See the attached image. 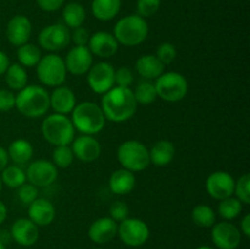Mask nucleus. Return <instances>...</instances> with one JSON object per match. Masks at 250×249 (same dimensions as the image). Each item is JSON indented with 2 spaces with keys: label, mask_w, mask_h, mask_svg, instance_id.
Returning <instances> with one entry per match:
<instances>
[{
  "label": "nucleus",
  "mask_w": 250,
  "mask_h": 249,
  "mask_svg": "<svg viewBox=\"0 0 250 249\" xmlns=\"http://www.w3.org/2000/svg\"><path fill=\"white\" fill-rule=\"evenodd\" d=\"M72 149L73 155L81 161L84 163H92L95 161L100 156L102 153V146L99 142L89 134H82L72 141Z\"/></svg>",
  "instance_id": "17"
},
{
  "label": "nucleus",
  "mask_w": 250,
  "mask_h": 249,
  "mask_svg": "<svg viewBox=\"0 0 250 249\" xmlns=\"http://www.w3.org/2000/svg\"><path fill=\"white\" fill-rule=\"evenodd\" d=\"M97 249H104V248H97Z\"/></svg>",
  "instance_id": "52"
},
{
  "label": "nucleus",
  "mask_w": 250,
  "mask_h": 249,
  "mask_svg": "<svg viewBox=\"0 0 250 249\" xmlns=\"http://www.w3.org/2000/svg\"><path fill=\"white\" fill-rule=\"evenodd\" d=\"M175 146L168 141H159L153 145L149 151L150 163L155 166H166L173 160Z\"/></svg>",
  "instance_id": "26"
},
{
  "label": "nucleus",
  "mask_w": 250,
  "mask_h": 249,
  "mask_svg": "<svg viewBox=\"0 0 250 249\" xmlns=\"http://www.w3.org/2000/svg\"><path fill=\"white\" fill-rule=\"evenodd\" d=\"M136 98L131 88L112 87L102 98L103 112L105 119L112 122H124L133 117L137 111Z\"/></svg>",
  "instance_id": "1"
},
{
  "label": "nucleus",
  "mask_w": 250,
  "mask_h": 249,
  "mask_svg": "<svg viewBox=\"0 0 250 249\" xmlns=\"http://www.w3.org/2000/svg\"><path fill=\"white\" fill-rule=\"evenodd\" d=\"M156 94L165 102H180L188 92V82L183 75L178 72H166L156 78Z\"/></svg>",
  "instance_id": "8"
},
{
  "label": "nucleus",
  "mask_w": 250,
  "mask_h": 249,
  "mask_svg": "<svg viewBox=\"0 0 250 249\" xmlns=\"http://www.w3.org/2000/svg\"><path fill=\"white\" fill-rule=\"evenodd\" d=\"M1 188H2V182L1 180H0V192H1Z\"/></svg>",
  "instance_id": "51"
},
{
  "label": "nucleus",
  "mask_w": 250,
  "mask_h": 249,
  "mask_svg": "<svg viewBox=\"0 0 250 249\" xmlns=\"http://www.w3.org/2000/svg\"><path fill=\"white\" fill-rule=\"evenodd\" d=\"M67 70L65 60L56 54H48L39 60L37 65V76L44 85L59 87L65 82Z\"/></svg>",
  "instance_id": "7"
},
{
  "label": "nucleus",
  "mask_w": 250,
  "mask_h": 249,
  "mask_svg": "<svg viewBox=\"0 0 250 249\" xmlns=\"http://www.w3.org/2000/svg\"><path fill=\"white\" fill-rule=\"evenodd\" d=\"M165 65L155 55H142L136 62V71L146 80H156L164 73Z\"/></svg>",
  "instance_id": "24"
},
{
  "label": "nucleus",
  "mask_w": 250,
  "mask_h": 249,
  "mask_svg": "<svg viewBox=\"0 0 250 249\" xmlns=\"http://www.w3.org/2000/svg\"><path fill=\"white\" fill-rule=\"evenodd\" d=\"M72 121L73 127L81 132L82 134H97L104 128L105 126V115L102 107L93 102H83L81 104H76L75 109L72 110Z\"/></svg>",
  "instance_id": "3"
},
{
  "label": "nucleus",
  "mask_w": 250,
  "mask_h": 249,
  "mask_svg": "<svg viewBox=\"0 0 250 249\" xmlns=\"http://www.w3.org/2000/svg\"><path fill=\"white\" fill-rule=\"evenodd\" d=\"M65 26L68 28H77L83 24L85 20V10L78 2H70L65 6L62 11Z\"/></svg>",
  "instance_id": "29"
},
{
  "label": "nucleus",
  "mask_w": 250,
  "mask_h": 249,
  "mask_svg": "<svg viewBox=\"0 0 250 249\" xmlns=\"http://www.w3.org/2000/svg\"><path fill=\"white\" fill-rule=\"evenodd\" d=\"M49 98H50V107L55 111V114H71L76 106L75 93L65 85L55 87Z\"/></svg>",
  "instance_id": "22"
},
{
  "label": "nucleus",
  "mask_w": 250,
  "mask_h": 249,
  "mask_svg": "<svg viewBox=\"0 0 250 249\" xmlns=\"http://www.w3.org/2000/svg\"><path fill=\"white\" fill-rule=\"evenodd\" d=\"M234 183L236 181L229 172L216 171L207 178L205 187L210 197L216 200H222L232 197L234 192Z\"/></svg>",
  "instance_id": "14"
},
{
  "label": "nucleus",
  "mask_w": 250,
  "mask_h": 249,
  "mask_svg": "<svg viewBox=\"0 0 250 249\" xmlns=\"http://www.w3.org/2000/svg\"><path fill=\"white\" fill-rule=\"evenodd\" d=\"M9 159L17 166H23L31 161L33 156V146L26 139H16L9 146Z\"/></svg>",
  "instance_id": "25"
},
{
  "label": "nucleus",
  "mask_w": 250,
  "mask_h": 249,
  "mask_svg": "<svg viewBox=\"0 0 250 249\" xmlns=\"http://www.w3.org/2000/svg\"><path fill=\"white\" fill-rule=\"evenodd\" d=\"M117 160L122 168L139 172L150 165L149 150L143 143L138 141H126L117 149Z\"/></svg>",
  "instance_id": "6"
},
{
  "label": "nucleus",
  "mask_w": 250,
  "mask_h": 249,
  "mask_svg": "<svg viewBox=\"0 0 250 249\" xmlns=\"http://www.w3.org/2000/svg\"><path fill=\"white\" fill-rule=\"evenodd\" d=\"M148 23L139 15L125 16L115 24L114 37L117 43L125 46H136L146 41L148 37Z\"/></svg>",
  "instance_id": "4"
},
{
  "label": "nucleus",
  "mask_w": 250,
  "mask_h": 249,
  "mask_svg": "<svg viewBox=\"0 0 250 249\" xmlns=\"http://www.w3.org/2000/svg\"><path fill=\"white\" fill-rule=\"evenodd\" d=\"M38 42L39 45L48 51L62 50L71 42L70 29L62 23L46 26L39 33Z\"/></svg>",
  "instance_id": "10"
},
{
  "label": "nucleus",
  "mask_w": 250,
  "mask_h": 249,
  "mask_svg": "<svg viewBox=\"0 0 250 249\" xmlns=\"http://www.w3.org/2000/svg\"><path fill=\"white\" fill-rule=\"evenodd\" d=\"M15 106L23 116L37 119L46 114L50 107V98L41 85H26L16 95Z\"/></svg>",
  "instance_id": "2"
},
{
  "label": "nucleus",
  "mask_w": 250,
  "mask_h": 249,
  "mask_svg": "<svg viewBox=\"0 0 250 249\" xmlns=\"http://www.w3.org/2000/svg\"><path fill=\"white\" fill-rule=\"evenodd\" d=\"M0 249H5V246L1 243V242H0Z\"/></svg>",
  "instance_id": "50"
},
{
  "label": "nucleus",
  "mask_w": 250,
  "mask_h": 249,
  "mask_svg": "<svg viewBox=\"0 0 250 249\" xmlns=\"http://www.w3.org/2000/svg\"><path fill=\"white\" fill-rule=\"evenodd\" d=\"M28 216L37 226H48L55 219V208L50 200L37 198L28 205Z\"/></svg>",
  "instance_id": "21"
},
{
  "label": "nucleus",
  "mask_w": 250,
  "mask_h": 249,
  "mask_svg": "<svg viewBox=\"0 0 250 249\" xmlns=\"http://www.w3.org/2000/svg\"><path fill=\"white\" fill-rule=\"evenodd\" d=\"M88 44H89L88 49L90 53L102 59L111 58L119 50V43L116 38L107 32L100 31L94 33L90 36Z\"/></svg>",
  "instance_id": "19"
},
{
  "label": "nucleus",
  "mask_w": 250,
  "mask_h": 249,
  "mask_svg": "<svg viewBox=\"0 0 250 249\" xmlns=\"http://www.w3.org/2000/svg\"><path fill=\"white\" fill-rule=\"evenodd\" d=\"M5 75V82L11 89L21 90L23 89L28 82V75L26 72V68L20 63H10Z\"/></svg>",
  "instance_id": "28"
},
{
  "label": "nucleus",
  "mask_w": 250,
  "mask_h": 249,
  "mask_svg": "<svg viewBox=\"0 0 250 249\" xmlns=\"http://www.w3.org/2000/svg\"><path fill=\"white\" fill-rule=\"evenodd\" d=\"M63 1H65V0H37L39 7H41L42 10H44V11L48 12L56 11V10L60 9V7L62 6Z\"/></svg>",
  "instance_id": "44"
},
{
  "label": "nucleus",
  "mask_w": 250,
  "mask_h": 249,
  "mask_svg": "<svg viewBox=\"0 0 250 249\" xmlns=\"http://www.w3.org/2000/svg\"><path fill=\"white\" fill-rule=\"evenodd\" d=\"M197 249H212L211 247H208V246H202V247H198Z\"/></svg>",
  "instance_id": "49"
},
{
  "label": "nucleus",
  "mask_w": 250,
  "mask_h": 249,
  "mask_svg": "<svg viewBox=\"0 0 250 249\" xmlns=\"http://www.w3.org/2000/svg\"><path fill=\"white\" fill-rule=\"evenodd\" d=\"M156 58L160 60V62L163 65H168L172 61H175L176 56H177V50H176L175 45L172 43H166L160 44L156 49Z\"/></svg>",
  "instance_id": "37"
},
{
  "label": "nucleus",
  "mask_w": 250,
  "mask_h": 249,
  "mask_svg": "<svg viewBox=\"0 0 250 249\" xmlns=\"http://www.w3.org/2000/svg\"><path fill=\"white\" fill-rule=\"evenodd\" d=\"M16 95L7 89H0V111H9L14 109Z\"/></svg>",
  "instance_id": "42"
},
{
  "label": "nucleus",
  "mask_w": 250,
  "mask_h": 249,
  "mask_svg": "<svg viewBox=\"0 0 250 249\" xmlns=\"http://www.w3.org/2000/svg\"><path fill=\"white\" fill-rule=\"evenodd\" d=\"M192 219L194 224L199 227H212L216 222V215L210 207L204 204H199L193 209Z\"/></svg>",
  "instance_id": "32"
},
{
  "label": "nucleus",
  "mask_w": 250,
  "mask_h": 249,
  "mask_svg": "<svg viewBox=\"0 0 250 249\" xmlns=\"http://www.w3.org/2000/svg\"><path fill=\"white\" fill-rule=\"evenodd\" d=\"M211 239L219 249H237L242 242V233L233 224L222 221L212 226Z\"/></svg>",
  "instance_id": "13"
},
{
  "label": "nucleus",
  "mask_w": 250,
  "mask_h": 249,
  "mask_svg": "<svg viewBox=\"0 0 250 249\" xmlns=\"http://www.w3.org/2000/svg\"><path fill=\"white\" fill-rule=\"evenodd\" d=\"M88 85L97 94L109 92L115 84V70L111 63L98 62L88 71Z\"/></svg>",
  "instance_id": "11"
},
{
  "label": "nucleus",
  "mask_w": 250,
  "mask_h": 249,
  "mask_svg": "<svg viewBox=\"0 0 250 249\" xmlns=\"http://www.w3.org/2000/svg\"><path fill=\"white\" fill-rule=\"evenodd\" d=\"M73 151L68 145H58L55 146L53 151V161L51 163L56 166V167L66 168L71 166L73 163Z\"/></svg>",
  "instance_id": "35"
},
{
  "label": "nucleus",
  "mask_w": 250,
  "mask_h": 249,
  "mask_svg": "<svg viewBox=\"0 0 250 249\" xmlns=\"http://www.w3.org/2000/svg\"><path fill=\"white\" fill-rule=\"evenodd\" d=\"M136 186L134 173L126 168H120L112 172L109 180V187L112 193L117 195H126L133 190Z\"/></svg>",
  "instance_id": "23"
},
{
  "label": "nucleus",
  "mask_w": 250,
  "mask_h": 249,
  "mask_svg": "<svg viewBox=\"0 0 250 249\" xmlns=\"http://www.w3.org/2000/svg\"><path fill=\"white\" fill-rule=\"evenodd\" d=\"M1 182L9 188H19L26 183V172L17 165H7L1 171Z\"/></svg>",
  "instance_id": "31"
},
{
  "label": "nucleus",
  "mask_w": 250,
  "mask_h": 249,
  "mask_svg": "<svg viewBox=\"0 0 250 249\" xmlns=\"http://www.w3.org/2000/svg\"><path fill=\"white\" fill-rule=\"evenodd\" d=\"M134 98H136L137 104L141 105H149L151 103H154L158 98V94H156L155 84L151 83L150 81H144V82H141L136 87L133 92Z\"/></svg>",
  "instance_id": "34"
},
{
  "label": "nucleus",
  "mask_w": 250,
  "mask_h": 249,
  "mask_svg": "<svg viewBox=\"0 0 250 249\" xmlns=\"http://www.w3.org/2000/svg\"><path fill=\"white\" fill-rule=\"evenodd\" d=\"M32 33V24L28 17L23 15L14 16L6 26L7 41L15 46H21L28 43Z\"/></svg>",
  "instance_id": "18"
},
{
  "label": "nucleus",
  "mask_w": 250,
  "mask_h": 249,
  "mask_svg": "<svg viewBox=\"0 0 250 249\" xmlns=\"http://www.w3.org/2000/svg\"><path fill=\"white\" fill-rule=\"evenodd\" d=\"M42 134L53 145H68L75 139V127L66 115L53 114L42 124Z\"/></svg>",
  "instance_id": "5"
},
{
  "label": "nucleus",
  "mask_w": 250,
  "mask_h": 249,
  "mask_svg": "<svg viewBox=\"0 0 250 249\" xmlns=\"http://www.w3.org/2000/svg\"><path fill=\"white\" fill-rule=\"evenodd\" d=\"M109 212H110V217H111L114 221L121 222L128 217V214H129L128 205H127L125 202L117 200V202L112 203L111 207H110Z\"/></svg>",
  "instance_id": "40"
},
{
  "label": "nucleus",
  "mask_w": 250,
  "mask_h": 249,
  "mask_svg": "<svg viewBox=\"0 0 250 249\" xmlns=\"http://www.w3.org/2000/svg\"><path fill=\"white\" fill-rule=\"evenodd\" d=\"M38 188L31 183H23L21 187H19V192H17L19 199L23 205H29L32 202H34L38 198Z\"/></svg>",
  "instance_id": "38"
},
{
  "label": "nucleus",
  "mask_w": 250,
  "mask_h": 249,
  "mask_svg": "<svg viewBox=\"0 0 250 249\" xmlns=\"http://www.w3.org/2000/svg\"><path fill=\"white\" fill-rule=\"evenodd\" d=\"M243 210V205L239 202L237 198L229 197L226 199L220 200L219 208H217V212L220 216L225 220V221H229L238 216Z\"/></svg>",
  "instance_id": "33"
},
{
  "label": "nucleus",
  "mask_w": 250,
  "mask_h": 249,
  "mask_svg": "<svg viewBox=\"0 0 250 249\" xmlns=\"http://www.w3.org/2000/svg\"><path fill=\"white\" fill-rule=\"evenodd\" d=\"M117 236L126 246L141 247L149 239L150 231L143 220L127 217L117 226Z\"/></svg>",
  "instance_id": "9"
},
{
  "label": "nucleus",
  "mask_w": 250,
  "mask_h": 249,
  "mask_svg": "<svg viewBox=\"0 0 250 249\" xmlns=\"http://www.w3.org/2000/svg\"><path fill=\"white\" fill-rule=\"evenodd\" d=\"M10 66V60L4 51L0 50V76L6 72L7 67Z\"/></svg>",
  "instance_id": "46"
},
{
  "label": "nucleus",
  "mask_w": 250,
  "mask_h": 249,
  "mask_svg": "<svg viewBox=\"0 0 250 249\" xmlns=\"http://www.w3.org/2000/svg\"><path fill=\"white\" fill-rule=\"evenodd\" d=\"M66 70L75 76H82L93 66V54L88 46H73L66 55Z\"/></svg>",
  "instance_id": "15"
},
{
  "label": "nucleus",
  "mask_w": 250,
  "mask_h": 249,
  "mask_svg": "<svg viewBox=\"0 0 250 249\" xmlns=\"http://www.w3.org/2000/svg\"><path fill=\"white\" fill-rule=\"evenodd\" d=\"M7 164H9V154L6 149L0 146V172L6 167Z\"/></svg>",
  "instance_id": "47"
},
{
  "label": "nucleus",
  "mask_w": 250,
  "mask_h": 249,
  "mask_svg": "<svg viewBox=\"0 0 250 249\" xmlns=\"http://www.w3.org/2000/svg\"><path fill=\"white\" fill-rule=\"evenodd\" d=\"M89 32L85 28H83L82 26L75 28L72 33H71V39H72L76 46H85L88 44V42H89Z\"/></svg>",
  "instance_id": "43"
},
{
  "label": "nucleus",
  "mask_w": 250,
  "mask_h": 249,
  "mask_svg": "<svg viewBox=\"0 0 250 249\" xmlns=\"http://www.w3.org/2000/svg\"><path fill=\"white\" fill-rule=\"evenodd\" d=\"M132 82H133V73H132L131 68L122 66V67L115 70V83L117 84V87L129 88Z\"/></svg>",
  "instance_id": "41"
},
{
  "label": "nucleus",
  "mask_w": 250,
  "mask_h": 249,
  "mask_svg": "<svg viewBox=\"0 0 250 249\" xmlns=\"http://www.w3.org/2000/svg\"><path fill=\"white\" fill-rule=\"evenodd\" d=\"M241 233H243L247 238L250 237V215L247 214L246 216L242 219L241 222Z\"/></svg>",
  "instance_id": "45"
},
{
  "label": "nucleus",
  "mask_w": 250,
  "mask_h": 249,
  "mask_svg": "<svg viewBox=\"0 0 250 249\" xmlns=\"http://www.w3.org/2000/svg\"><path fill=\"white\" fill-rule=\"evenodd\" d=\"M117 222L111 217H100L90 225L88 236L97 244H105L111 242L117 236Z\"/></svg>",
  "instance_id": "20"
},
{
  "label": "nucleus",
  "mask_w": 250,
  "mask_h": 249,
  "mask_svg": "<svg viewBox=\"0 0 250 249\" xmlns=\"http://www.w3.org/2000/svg\"><path fill=\"white\" fill-rule=\"evenodd\" d=\"M161 0H138L137 10L138 15L142 17H150L160 9Z\"/></svg>",
  "instance_id": "39"
},
{
  "label": "nucleus",
  "mask_w": 250,
  "mask_h": 249,
  "mask_svg": "<svg viewBox=\"0 0 250 249\" xmlns=\"http://www.w3.org/2000/svg\"><path fill=\"white\" fill-rule=\"evenodd\" d=\"M121 0H93V15L100 21H110L120 11Z\"/></svg>",
  "instance_id": "27"
},
{
  "label": "nucleus",
  "mask_w": 250,
  "mask_h": 249,
  "mask_svg": "<svg viewBox=\"0 0 250 249\" xmlns=\"http://www.w3.org/2000/svg\"><path fill=\"white\" fill-rule=\"evenodd\" d=\"M11 239L22 247H31L37 243L39 238V229L34 222L29 219L21 217L12 224L10 229Z\"/></svg>",
  "instance_id": "16"
},
{
  "label": "nucleus",
  "mask_w": 250,
  "mask_h": 249,
  "mask_svg": "<svg viewBox=\"0 0 250 249\" xmlns=\"http://www.w3.org/2000/svg\"><path fill=\"white\" fill-rule=\"evenodd\" d=\"M234 194L242 204H250V176L244 173L234 183Z\"/></svg>",
  "instance_id": "36"
},
{
  "label": "nucleus",
  "mask_w": 250,
  "mask_h": 249,
  "mask_svg": "<svg viewBox=\"0 0 250 249\" xmlns=\"http://www.w3.org/2000/svg\"><path fill=\"white\" fill-rule=\"evenodd\" d=\"M17 59L23 67H34L42 59L41 50L34 44L26 43L17 49Z\"/></svg>",
  "instance_id": "30"
},
{
  "label": "nucleus",
  "mask_w": 250,
  "mask_h": 249,
  "mask_svg": "<svg viewBox=\"0 0 250 249\" xmlns=\"http://www.w3.org/2000/svg\"><path fill=\"white\" fill-rule=\"evenodd\" d=\"M26 178L37 188L48 187L58 178V167L51 161L36 160L27 167Z\"/></svg>",
  "instance_id": "12"
},
{
  "label": "nucleus",
  "mask_w": 250,
  "mask_h": 249,
  "mask_svg": "<svg viewBox=\"0 0 250 249\" xmlns=\"http://www.w3.org/2000/svg\"><path fill=\"white\" fill-rule=\"evenodd\" d=\"M7 216V208L2 202H0V225L5 221Z\"/></svg>",
  "instance_id": "48"
}]
</instances>
